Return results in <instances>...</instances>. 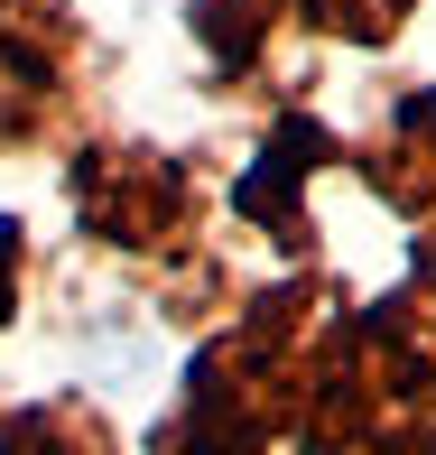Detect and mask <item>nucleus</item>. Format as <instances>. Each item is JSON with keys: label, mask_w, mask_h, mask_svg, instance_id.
I'll list each match as a JSON object with an SVG mask.
<instances>
[{"label": "nucleus", "mask_w": 436, "mask_h": 455, "mask_svg": "<svg viewBox=\"0 0 436 455\" xmlns=\"http://www.w3.org/2000/svg\"><path fill=\"white\" fill-rule=\"evenodd\" d=\"M316 19H335V28H353V37H381L390 19H400V0H316Z\"/></svg>", "instance_id": "obj_1"}, {"label": "nucleus", "mask_w": 436, "mask_h": 455, "mask_svg": "<svg viewBox=\"0 0 436 455\" xmlns=\"http://www.w3.org/2000/svg\"><path fill=\"white\" fill-rule=\"evenodd\" d=\"M10 270H19V223L0 214V316H10Z\"/></svg>", "instance_id": "obj_2"}, {"label": "nucleus", "mask_w": 436, "mask_h": 455, "mask_svg": "<svg viewBox=\"0 0 436 455\" xmlns=\"http://www.w3.org/2000/svg\"><path fill=\"white\" fill-rule=\"evenodd\" d=\"M381 455H436V427H400V437H381Z\"/></svg>", "instance_id": "obj_3"}]
</instances>
